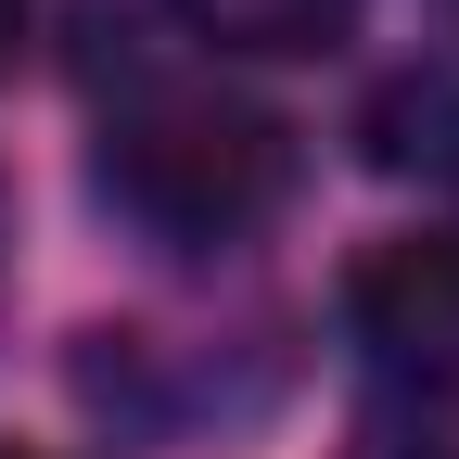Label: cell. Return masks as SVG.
Listing matches in <instances>:
<instances>
[{"instance_id": "6da1fadb", "label": "cell", "mask_w": 459, "mask_h": 459, "mask_svg": "<svg viewBox=\"0 0 459 459\" xmlns=\"http://www.w3.org/2000/svg\"><path fill=\"white\" fill-rule=\"evenodd\" d=\"M102 192L128 230L153 243H243L255 217H281L294 192V128H281L268 102L217 90V77H141L128 102L102 115Z\"/></svg>"}, {"instance_id": "7a4b0ae2", "label": "cell", "mask_w": 459, "mask_h": 459, "mask_svg": "<svg viewBox=\"0 0 459 459\" xmlns=\"http://www.w3.org/2000/svg\"><path fill=\"white\" fill-rule=\"evenodd\" d=\"M344 319H358V344L395 383L446 395L459 383V230H395V243H370L344 268Z\"/></svg>"}, {"instance_id": "3957f363", "label": "cell", "mask_w": 459, "mask_h": 459, "mask_svg": "<svg viewBox=\"0 0 459 459\" xmlns=\"http://www.w3.org/2000/svg\"><path fill=\"white\" fill-rule=\"evenodd\" d=\"M370 166L459 192V65H421V77H395V90L370 102Z\"/></svg>"}, {"instance_id": "277c9868", "label": "cell", "mask_w": 459, "mask_h": 459, "mask_svg": "<svg viewBox=\"0 0 459 459\" xmlns=\"http://www.w3.org/2000/svg\"><path fill=\"white\" fill-rule=\"evenodd\" d=\"M179 26L217 51H332L358 26V0H179Z\"/></svg>"}, {"instance_id": "5b68a950", "label": "cell", "mask_w": 459, "mask_h": 459, "mask_svg": "<svg viewBox=\"0 0 459 459\" xmlns=\"http://www.w3.org/2000/svg\"><path fill=\"white\" fill-rule=\"evenodd\" d=\"M13 26H26V0H0V65H13Z\"/></svg>"}]
</instances>
